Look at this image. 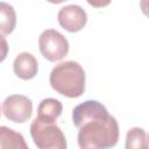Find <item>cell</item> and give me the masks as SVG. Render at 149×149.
<instances>
[{"label": "cell", "mask_w": 149, "mask_h": 149, "mask_svg": "<svg viewBox=\"0 0 149 149\" xmlns=\"http://www.w3.org/2000/svg\"><path fill=\"white\" fill-rule=\"evenodd\" d=\"M72 121L79 129L77 139L81 149H106L118 143V121L97 100L77 105L72 111Z\"/></svg>", "instance_id": "cell-1"}, {"label": "cell", "mask_w": 149, "mask_h": 149, "mask_svg": "<svg viewBox=\"0 0 149 149\" xmlns=\"http://www.w3.org/2000/svg\"><path fill=\"white\" fill-rule=\"evenodd\" d=\"M85 71L74 61H65L56 65L49 77L51 87L68 98H78L85 91Z\"/></svg>", "instance_id": "cell-2"}, {"label": "cell", "mask_w": 149, "mask_h": 149, "mask_svg": "<svg viewBox=\"0 0 149 149\" xmlns=\"http://www.w3.org/2000/svg\"><path fill=\"white\" fill-rule=\"evenodd\" d=\"M30 135L40 149H65L66 139L55 122H43L35 119L30 125Z\"/></svg>", "instance_id": "cell-3"}, {"label": "cell", "mask_w": 149, "mask_h": 149, "mask_svg": "<svg viewBox=\"0 0 149 149\" xmlns=\"http://www.w3.org/2000/svg\"><path fill=\"white\" fill-rule=\"evenodd\" d=\"M38 47L42 56L49 62L63 59L69 52L66 37L55 29H45L38 37Z\"/></svg>", "instance_id": "cell-4"}, {"label": "cell", "mask_w": 149, "mask_h": 149, "mask_svg": "<svg viewBox=\"0 0 149 149\" xmlns=\"http://www.w3.org/2000/svg\"><path fill=\"white\" fill-rule=\"evenodd\" d=\"M2 112L8 120L16 123H23L31 118L33 102L26 95L12 94L5 99Z\"/></svg>", "instance_id": "cell-5"}, {"label": "cell", "mask_w": 149, "mask_h": 149, "mask_svg": "<svg viewBox=\"0 0 149 149\" xmlns=\"http://www.w3.org/2000/svg\"><path fill=\"white\" fill-rule=\"evenodd\" d=\"M57 19L62 28L70 33H76L85 27L87 22V14L78 5H68L59 9Z\"/></svg>", "instance_id": "cell-6"}, {"label": "cell", "mask_w": 149, "mask_h": 149, "mask_svg": "<svg viewBox=\"0 0 149 149\" xmlns=\"http://www.w3.org/2000/svg\"><path fill=\"white\" fill-rule=\"evenodd\" d=\"M13 70L19 78L23 80H29L37 74V59L30 52H21L15 57L13 62Z\"/></svg>", "instance_id": "cell-7"}, {"label": "cell", "mask_w": 149, "mask_h": 149, "mask_svg": "<svg viewBox=\"0 0 149 149\" xmlns=\"http://www.w3.org/2000/svg\"><path fill=\"white\" fill-rule=\"evenodd\" d=\"M62 111L63 105L59 100L55 98H45L38 104L36 119L43 122H55L61 116Z\"/></svg>", "instance_id": "cell-8"}, {"label": "cell", "mask_w": 149, "mask_h": 149, "mask_svg": "<svg viewBox=\"0 0 149 149\" xmlns=\"http://www.w3.org/2000/svg\"><path fill=\"white\" fill-rule=\"evenodd\" d=\"M0 149H28V144L21 133L0 126Z\"/></svg>", "instance_id": "cell-9"}, {"label": "cell", "mask_w": 149, "mask_h": 149, "mask_svg": "<svg viewBox=\"0 0 149 149\" xmlns=\"http://www.w3.org/2000/svg\"><path fill=\"white\" fill-rule=\"evenodd\" d=\"M16 26V13L12 5L0 1V35L10 34Z\"/></svg>", "instance_id": "cell-10"}, {"label": "cell", "mask_w": 149, "mask_h": 149, "mask_svg": "<svg viewBox=\"0 0 149 149\" xmlns=\"http://www.w3.org/2000/svg\"><path fill=\"white\" fill-rule=\"evenodd\" d=\"M126 149H146L148 148V137L143 128L133 127L126 135Z\"/></svg>", "instance_id": "cell-11"}, {"label": "cell", "mask_w": 149, "mask_h": 149, "mask_svg": "<svg viewBox=\"0 0 149 149\" xmlns=\"http://www.w3.org/2000/svg\"><path fill=\"white\" fill-rule=\"evenodd\" d=\"M8 50H9V47H8L7 40L3 37V35H0V63L3 62L5 58L7 57Z\"/></svg>", "instance_id": "cell-12"}, {"label": "cell", "mask_w": 149, "mask_h": 149, "mask_svg": "<svg viewBox=\"0 0 149 149\" xmlns=\"http://www.w3.org/2000/svg\"><path fill=\"white\" fill-rule=\"evenodd\" d=\"M92 7H95V8H102V7H106L111 3L112 0H86Z\"/></svg>", "instance_id": "cell-13"}, {"label": "cell", "mask_w": 149, "mask_h": 149, "mask_svg": "<svg viewBox=\"0 0 149 149\" xmlns=\"http://www.w3.org/2000/svg\"><path fill=\"white\" fill-rule=\"evenodd\" d=\"M48 2H51V3H61V2H64L66 0H47Z\"/></svg>", "instance_id": "cell-14"}, {"label": "cell", "mask_w": 149, "mask_h": 149, "mask_svg": "<svg viewBox=\"0 0 149 149\" xmlns=\"http://www.w3.org/2000/svg\"><path fill=\"white\" fill-rule=\"evenodd\" d=\"M0 114H1V112H0Z\"/></svg>", "instance_id": "cell-15"}]
</instances>
